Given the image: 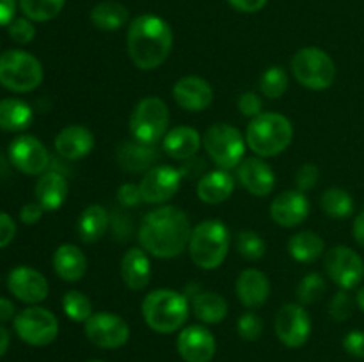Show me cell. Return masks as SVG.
I'll return each mask as SVG.
<instances>
[{
  "mask_svg": "<svg viewBox=\"0 0 364 362\" xmlns=\"http://www.w3.org/2000/svg\"><path fill=\"white\" fill-rule=\"evenodd\" d=\"M66 0H20L25 18L32 21H50L63 11Z\"/></svg>",
  "mask_w": 364,
  "mask_h": 362,
  "instance_id": "obj_36",
  "label": "cell"
},
{
  "mask_svg": "<svg viewBox=\"0 0 364 362\" xmlns=\"http://www.w3.org/2000/svg\"><path fill=\"white\" fill-rule=\"evenodd\" d=\"M43 213H45V209H43V206L39 204V202H27V204L21 208L20 220L25 226H34V224H38L39 220H41Z\"/></svg>",
  "mask_w": 364,
  "mask_h": 362,
  "instance_id": "obj_49",
  "label": "cell"
},
{
  "mask_svg": "<svg viewBox=\"0 0 364 362\" xmlns=\"http://www.w3.org/2000/svg\"><path fill=\"white\" fill-rule=\"evenodd\" d=\"M141 311L149 329L159 334H173L187 323L191 300L180 291L160 287L146 295Z\"/></svg>",
  "mask_w": 364,
  "mask_h": 362,
  "instance_id": "obj_3",
  "label": "cell"
},
{
  "mask_svg": "<svg viewBox=\"0 0 364 362\" xmlns=\"http://www.w3.org/2000/svg\"><path fill=\"white\" fill-rule=\"evenodd\" d=\"M68 190L70 187L64 174L59 170H46L36 183V202H39L45 212H57L66 202Z\"/></svg>",
  "mask_w": 364,
  "mask_h": 362,
  "instance_id": "obj_27",
  "label": "cell"
},
{
  "mask_svg": "<svg viewBox=\"0 0 364 362\" xmlns=\"http://www.w3.org/2000/svg\"><path fill=\"white\" fill-rule=\"evenodd\" d=\"M228 2H230V6L233 7V9L240 11V13L251 14L262 11L269 0H228Z\"/></svg>",
  "mask_w": 364,
  "mask_h": 362,
  "instance_id": "obj_50",
  "label": "cell"
},
{
  "mask_svg": "<svg viewBox=\"0 0 364 362\" xmlns=\"http://www.w3.org/2000/svg\"><path fill=\"white\" fill-rule=\"evenodd\" d=\"M63 309L64 314L75 323H85L95 314L92 312V302L89 300V297L84 291L78 290H70L64 293Z\"/></svg>",
  "mask_w": 364,
  "mask_h": 362,
  "instance_id": "obj_35",
  "label": "cell"
},
{
  "mask_svg": "<svg viewBox=\"0 0 364 362\" xmlns=\"http://www.w3.org/2000/svg\"><path fill=\"white\" fill-rule=\"evenodd\" d=\"M89 362H103V361H89Z\"/></svg>",
  "mask_w": 364,
  "mask_h": 362,
  "instance_id": "obj_56",
  "label": "cell"
},
{
  "mask_svg": "<svg viewBox=\"0 0 364 362\" xmlns=\"http://www.w3.org/2000/svg\"><path fill=\"white\" fill-rule=\"evenodd\" d=\"M181 177H183V174L176 167L155 165L148 172H144L142 181L139 183L142 192V201L146 204H164L180 190Z\"/></svg>",
  "mask_w": 364,
  "mask_h": 362,
  "instance_id": "obj_14",
  "label": "cell"
},
{
  "mask_svg": "<svg viewBox=\"0 0 364 362\" xmlns=\"http://www.w3.org/2000/svg\"><path fill=\"white\" fill-rule=\"evenodd\" d=\"M320 206L333 219H347L354 213V199L343 188H327L320 197Z\"/></svg>",
  "mask_w": 364,
  "mask_h": 362,
  "instance_id": "obj_34",
  "label": "cell"
},
{
  "mask_svg": "<svg viewBox=\"0 0 364 362\" xmlns=\"http://www.w3.org/2000/svg\"><path fill=\"white\" fill-rule=\"evenodd\" d=\"M355 304H358V307L364 312V286H361V290L355 295Z\"/></svg>",
  "mask_w": 364,
  "mask_h": 362,
  "instance_id": "obj_55",
  "label": "cell"
},
{
  "mask_svg": "<svg viewBox=\"0 0 364 362\" xmlns=\"http://www.w3.org/2000/svg\"><path fill=\"white\" fill-rule=\"evenodd\" d=\"M237 105L238 110H240L245 117H251V119L263 112V102L255 91H247L244 92V94H240Z\"/></svg>",
  "mask_w": 364,
  "mask_h": 362,
  "instance_id": "obj_45",
  "label": "cell"
},
{
  "mask_svg": "<svg viewBox=\"0 0 364 362\" xmlns=\"http://www.w3.org/2000/svg\"><path fill=\"white\" fill-rule=\"evenodd\" d=\"M231 234L223 220L208 219L192 227L188 240V254L201 270H215L230 252Z\"/></svg>",
  "mask_w": 364,
  "mask_h": 362,
  "instance_id": "obj_5",
  "label": "cell"
},
{
  "mask_svg": "<svg viewBox=\"0 0 364 362\" xmlns=\"http://www.w3.org/2000/svg\"><path fill=\"white\" fill-rule=\"evenodd\" d=\"M84 330L87 339L103 350H116L124 346L130 339V327L127 319L114 312H95L84 323Z\"/></svg>",
  "mask_w": 364,
  "mask_h": 362,
  "instance_id": "obj_12",
  "label": "cell"
},
{
  "mask_svg": "<svg viewBox=\"0 0 364 362\" xmlns=\"http://www.w3.org/2000/svg\"><path fill=\"white\" fill-rule=\"evenodd\" d=\"M9 35L18 45H28L36 38L34 21L28 18H14L9 25Z\"/></svg>",
  "mask_w": 364,
  "mask_h": 362,
  "instance_id": "obj_42",
  "label": "cell"
},
{
  "mask_svg": "<svg viewBox=\"0 0 364 362\" xmlns=\"http://www.w3.org/2000/svg\"><path fill=\"white\" fill-rule=\"evenodd\" d=\"M191 311L205 325H219L228 316V302L215 291L201 290L191 298Z\"/></svg>",
  "mask_w": 364,
  "mask_h": 362,
  "instance_id": "obj_30",
  "label": "cell"
},
{
  "mask_svg": "<svg viewBox=\"0 0 364 362\" xmlns=\"http://www.w3.org/2000/svg\"><path fill=\"white\" fill-rule=\"evenodd\" d=\"M128 18H130V13L127 7L114 0H103L91 9V23L105 32L123 28L128 23Z\"/></svg>",
  "mask_w": 364,
  "mask_h": 362,
  "instance_id": "obj_32",
  "label": "cell"
},
{
  "mask_svg": "<svg viewBox=\"0 0 364 362\" xmlns=\"http://www.w3.org/2000/svg\"><path fill=\"white\" fill-rule=\"evenodd\" d=\"M294 141V124L277 112H262L252 117L245 130L247 148L259 158L281 155Z\"/></svg>",
  "mask_w": 364,
  "mask_h": 362,
  "instance_id": "obj_4",
  "label": "cell"
},
{
  "mask_svg": "<svg viewBox=\"0 0 364 362\" xmlns=\"http://www.w3.org/2000/svg\"><path fill=\"white\" fill-rule=\"evenodd\" d=\"M320 177V170L315 163H304V165L299 167L297 174H295V185H297V190L308 192L311 188L316 187Z\"/></svg>",
  "mask_w": 364,
  "mask_h": 362,
  "instance_id": "obj_43",
  "label": "cell"
},
{
  "mask_svg": "<svg viewBox=\"0 0 364 362\" xmlns=\"http://www.w3.org/2000/svg\"><path fill=\"white\" fill-rule=\"evenodd\" d=\"M16 316V307L11 300L0 297V323H6Z\"/></svg>",
  "mask_w": 364,
  "mask_h": 362,
  "instance_id": "obj_52",
  "label": "cell"
},
{
  "mask_svg": "<svg viewBox=\"0 0 364 362\" xmlns=\"http://www.w3.org/2000/svg\"><path fill=\"white\" fill-rule=\"evenodd\" d=\"M45 71L38 57L25 50H7L0 55V85L13 92H31L41 85Z\"/></svg>",
  "mask_w": 364,
  "mask_h": 362,
  "instance_id": "obj_7",
  "label": "cell"
},
{
  "mask_svg": "<svg viewBox=\"0 0 364 362\" xmlns=\"http://www.w3.org/2000/svg\"><path fill=\"white\" fill-rule=\"evenodd\" d=\"M34 112L28 103L18 98L0 99V130L23 131L31 126Z\"/></svg>",
  "mask_w": 364,
  "mask_h": 362,
  "instance_id": "obj_31",
  "label": "cell"
},
{
  "mask_svg": "<svg viewBox=\"0 0 364 362\" xmlns=\"http://www.w3.org/2000/svg\"><path fill=\"white\" fill-rule=\"evenodd\" d=\"M173 98L187 112H203L213 102V89L206 78L198 75L181 77L173 87Z\"/></svg>",
  "mask_w": 364,
  "mask_h": 362,
  "instance_id": "obj_18",
  "label": "cell"
},
{
  "mask_svg": "<svg viewBox=\"0 0 364 362\" xmlns=\"http://www.w3.org/2000/svg\"><path fill=\"white\" fill-rule=\"evenodd\" d=\"M203 146L219 169L231 170L244 160L247 142L238 128L228 123H215L203 135Z\"/></svg>",
  "mask_w": 364,
  "mask_h": 362,
  "instance_id": "obj_9",
  "label": "cell"
},
{
  "mask_svg": "<svg viewBox=\"0 0 364 362\" xmlns=\"http://www.w3.org/2000/svg\"><path fill=\"white\" fill-rule=\"evenodd\" d=\"M116 158L121 169L127 172H148L149 169L155 167V162L159 160V151L155 146L142 144L137 141H124L117 146Z\"/></svg>",
  "mask_w": 364,
  "mask_h": 362,
  "instance_id": "obj_25",
  "label": "cell"
},
{
  "mask_svg": "<svg viewBox=\"0 0 364 362\" xmlns=\"http://www.w3.org/2000/svg\"><path fill=\"white\" fill-rule=\"evenodd\" d=\"M235 247H237L238 254H240L242 258L249 259V261H258V259H262L267 252L265 240H263L258 233L249 229L240 231V233L237 234V238H235Z\"/></svg>",
  "mask_w": 364,
  "mask_h": 362,
  "instance_id": "obj_39",
  "label": "cell"
},
{
  "mask_svg": "<svg viewBox=\"0 0 364 362\" xmlns=\"http://www.w3.org/2000/svg\"><path fill=\"white\" fill-rule=\"evenodd\" d=\"M354 309V298L347 293V290L338 291L329 302V314L334 322H345L352 316Z\"/></svg>",
  "mask_w": 364,
  "mask_h": 362,
  "instance_id": "obj_41",
  "label": "cell"
},
{
  "mask_svg": "<svg viewBox=\"0 0 364 362\" xmlns=\"http://www.w3.org/2000/svg\"><path fill=\"white\" fill-rule=\"evenodd\" d=\"M14 332L31 346H48L59 336V319L48 309L31 305L14 316Z\"/></svg>",
  "mask_w": 364,
  "mask_h": 362,
  "instance_id": "obj_10",
  "label": "cell"
},
{
  "mask_svg": "<svg viewBox=\"0 0 364 362\" xmlns=\"http://www.w3.org/2000/svg\"><path fill=\"white\" fill-rule=\"evenodd\" d=\"M203 144V137L192 126H174L171 128L162 138V149L167 156L174 160H191L199 153Z\"/></svg>",
  "mask_w": 364,
  "mask_h": 362,
  "instance_id": "obj_24",
  "label": "cell"
},
{
  "mask_svg": "<svg viewBox=\"0 0 364 362\" xmlns=\"http://www.w3.org/2000/svg\"><path fill=\"white\" fill-rule=\"evenodd\" d=\"M7 287L18 300L36 305L48 297V280L32 266L20 265L13 268L7 275Z\"/></svg>",
  "mask_w": 364,
  "mask_h": 362,
  "instance_id": "obj_16",
  "label": "cell"
},
{
  "mask_svg": "<svg viewBox=\"0 0 364 362\" xmlns=\"http://www.w3.org/2000/svg\"><path fill=\"white\" fill-rule=\"evenodd\" d=\"M16 236V222L13 216L0 212V248L7 247Z\"/></svg>",
  "mask_w": 364,
  "mask_h": 362,
  "instance_id": "obj_48",
  "label": "cell"
},
{
  "mask_svg": "<svg viewBox=\"0 0 364 362\" xmlns=\"http://www.w3.org/2000/svg\"><path fill=\"white\" fill-rule=\"evenodd\" d=\"M176 350L185 362H210L215 357L217 343L206 327L188 325L178 334Z\"/></svg>",
  "mask_w": 364,
  "mask_h": 362,
  "instance_id": "obj_17",
  "label": "cell"
},
{
  "mask_svg": "<svg viewBox=\"0 0 364 362\" xmlns=\"http://www.w3.org/2000/svg\"><path fill=\"white\" fill-rule=\"evenodd\" d=\"M343 348L348 355L364 358V332L363 330H350L343 337Z\"/></svg>",
  "mask_w": 364,
  "mask_h": 362,
  "instance_id": "obj_47",
  "label": "cell"
},
{
  "mask_svg": "<svg viewBox=\"0 0 364 362\" xmlns=\"http://www.w3.org/2000/svg\"><path fill=\"white\" fill-rule=\"evenodd\" d=\"M110 229V213L102 204H89L80 213L77 222V233L84 243H96Z\"/></svg>",
  "mask_w": 364,
  "mask_h": 362,
  "instance_id": "obj_29",
  "label": "cell"
},
{
  "mask_svg": "<svg viewBox=\"0 0 364 362\" xmlns=\"http://www.w3.org/2000/svg\"><path fill=\"white\" fill-rule=\"evenodd\" d=\"M237 298L249 309L262 307L270 297V280L262 270L247 268L238 275L235 284Z\"/></svg>",
  "mask_w": 364,
  "mask_h": 362,
  "instance_id": "obj_22",
  "label": "cell"
},
{
  "mask_svg": "<svg viewBox=\"0 0 364 362\" xmlns=\"http://www.w3.org/2000/svg\"><path fill=\"white\" fill-rule=\"evenodd\" d=\"M9 344H11V334L6 327L0 325V357L6 355V351L9 350Z\"/></svg>",
  "mask_w": 364,
  "mask_h": 362,
  "instance_id": "obj_54",
  "label": "cell"
},
{
  "mask_svg": "<svg viewBox=\"0 0 364 362\" xmlns=\"http://www.w3.org/2000/svg\"><path fill=\"white\" fill-rule=\"evenodd\" d=\"M295 80L311 91H326L336 80V64L333 57L322 48L306 46L301 48L290 62Z\"/></svg>",
  "mask_w": 364,
  "mask_h": 362,
  "instance_id": "obj_6",
  "label": "cell"
},
{
  "mask_svg": "<svg viewBox=\"0 0 364 362\" xmlns=\"http://www.w3.org/2000/svg\"><path fill=\"white\" fill-rule=\"evenodd\" d=\"M323 266L327 277L341 290H354L364 279V259L347 245H336L327 251Z\"/></svg>",
  "mask_w": 364,
  "mask_h": 362,
  "instance_id": "obj_11",
  "label": "cell"
},
{
  "mask_svg": "<svg viewBox=\"0 0 364 362\" xmlns=\"http://www.w3.org/2000/svg\"><path fill=\"white\" fill-rule=\"evenodd\" d=\"M238 180L242 187L255 197H267L276 187V174L272 167L259 156L242 160L238 165Z\"/></svg>",
  "mask_w": 364,
  "mask_h": 362,
  "instance_id": "obj_20",
  "label": "cell"
},
{
  "mask_svg": "<svg viewBox=\"0 0 364 362\" xmlns=\"http://www.w3.org/2000/svg\"><path fill=\"white\" fill-rule=\"evenodd\" d=\"M121 279L132 291H142L151 280V261L142 247H132L121 259Z\"/></svg>",
  "mask_w": 364,
  "mask_h": 362,
  "instance_id": "obj_23",
  "label": "cell"
},
{
  "mask_svg": "<svg viewBox=\"0 0 364 362\" xmlns=\"http://www.w3.org/2000/svg\"><path fill=\"white\" fill-rule=\"evenodd\" d=\"M110 227H112L114 234H116L119 240H128L132 236V219L128 215H124L121 209H116V212L110 215Z\"/></svg>",
  "mask_w": 364,
  "mask_h": 362,
  "instance_id": "obj_46",
  "label": "cell"
},
{
  "mask_svg": "<svg viewBox=\"0 0 364 362\" xmlns=\"http://www.w3.org/2000/svg\"><path fill=\"white\" fill-rule=\"evenodd\" d=\"M288 252L299 263H313L326 252V241L313 231H301L288 241Z\"/></svg>",
  "mask_w": 364,
  "mask_h": 362,
  "instance_id": "obj_33",
  "label": "cell"
},
{
  "mask_svg": "<svg viewBox=\"0 0 364 362\" xmlns=\"http://www.w3.org/2000/svg\"><path fill=\"white\" fill-rule=\"evenodd\" d=\"M196 192H198V197L206 204H220L230 199L235 192V177L231 176L230 170H210L205 176L199 177Z\"/></svg>",
  "mask_w": 364,
  "mask_h": 362,
  "instance_id": "obj_28",
  "label": "cell"
},
{
  "mask_svg": "<svg viewBox=\"0 0 364 362\" xmlns=\"http://www.w3.org/2000/svg\"><path fill=\"white\" fill-rule=\"evenodd\" d=\"M276 336L284 346L301 348L308 343L311 336V318L301 304H284L277 311L276 322H274Z\"/></svg>",
  "mask_w": 364,
  "mask_h": 362,
  "instance_id": "obj_13",
  "label": "cell"
},
{
  "mask_svg": "<svg viewBox=\"0 0 364 362\" xmlns=\"http://www.w3.org/2000/svg\"><path fill=\"white\" fill-rule=\"evenodd\" d=\"M9 160L20 172L27 176L45 174L50 165V155L45 144L34 135H20L9 144Z\"/></svg>",
  "mask_w": 364,
  "mask_h": 362,
  "instance_id": "obj_15",
  "label": "cell"
},
{
  "mask_svg": "<svg viewBox=\"0 0 364 362\" xmlns=\"http://www.w3.org/2000/svg\"><path fill=\"white\" fill-rule=\"evenodd\" d=\"M53 272L64 283H78L87 272V258L78 245L64 243L55 248L52 258Z\"/></svg>",
  "mask_w": 364,
  "mask_h": 362,
  "instance_id": "obj_26",
  "label": "cell"
},
{
  "mask_svg": "<svg viewBox=\"0 0 364 362\" xmlns=\"http://www.w3.org/2000/svg\"><path fill=\"white\" fill-rule=\"evenodd\" d=\"M309 201L304 192L287 190L276 195L270 204V216L281 227H297L308 219Z\"/></svg>",
  "mask_w": 364,
  "mask_h": 362,
  "instance_id": "obj_19",
  "label": "cell"
},
{
  "mask_svg": "<svg viewBox=\"0 0 364 362\" xmlns=\"http://www.w3.org/2000/svg\"><path fill=\"white\" fill-rule=\"evenodd\" d=\"M326 290H327L326 277L318 272H309L302 277L295 293H297L299 304L309 305L318 302L320 298H322V295L326 293Z\"/></svg>",
  "mask_w": 364,
  "mask_h": 362,
  "instance_id": "obj_38",
  "label": "cell"
},
{
  "mask_svg": "<svg viewBox=\"0 0 364 362\" xmlns=\"http://www.w3.org/2000/svg\"><path fill=\"white\" fill-rule=\"evenodd\" d=\"M263 319L256 312H244L237 322V332L244 341H258L263 336Z\"/></svg>",
  "mask_w": 364,
  "mask_h": 362,
  "instance_id": "obj_40",
  "label": "cell"
},
{
  "mask_svg": "<svg viewBox=\"0 0 364 362\" xmlns=\"http://www.w3.org/2000/svg\"><path fill=\"white\" fill-rule=\"evenodd\" d=\"M116 197L117 202L123 209L127 208H137L142 201V192L141 187L135 183H123L116 192Z\"/></svg>",
  "mask_w": 364,
  "mask_h": 362,
  "instance_id": "obj_44",
  "label": "cell"
},
{
  "mask_svg": "<svg viewBox=\"0 0 364 362\" xmlns=\"http://www.w3.org/2000/svg\"><path fill=\"white\" fill-rule=\"evenodd\" d=\"M288 89V73L281 66H270L259 78V91L265 98L279 99Z\"/></svg>",
  "mask_w": 364,
  "mask_h": 362,
  "instance_id": "obj_37",
  "label": "cell"
},
{
  "mask_svg": "<svg viewBox=\"0 0 364 362\" xmlns=\"http://www.w3.org/2000/svg\"><path fill=\"white\" fill-rule=\"evenodd\" d=\"M16 14V0H0V27L9 25Z\"/></svg>",
  "mask_w": 364,
  "mask_h": 362,
  "instance_id": "obj_51",
  "label": "cell"
},
{
  "mask_svg": "<svg viewBox=\"0 0 364 362\" xmlns=\"http://www.w3.org/2000/svg\"><path fill=\"white\" fill-rule=\"evenodd\" d=\"M171 114L166 102L159 96H146L135 105L130 116V133L134 141L156 146L169 131Z\"/></svg>",
  "mask_w": 364,
  "mask_h": 362,
  "instance_id": "obj_8",
  "label": "cell"
},
{
  "mask_svg": "<svg viewBox=\"0 0 364 362\" xmlns=\"http://www.w3.org/2000/svg\"><path fill=\"white\" fill-rule=\"evenodd\" d=\"M352 233H354L355 241L364 248V212L359 213L354 220V227H352Z\"/></svg>",
  "mask_w": 364,
  "mask_h": 362,
  "instance_id": "obj_53",
  "label": "cell"
},
{
  "mask_svg": "<svg viewBox=\"0 0 364 362\" xmlns=\"http://www.w3.org/2000/svg\"><path fill=\"white\" fill-rule=\"evenodd\" d=\"M95 149V135L84 124H68L57 133L55 151L66 160H82Z\"/></svg>",
  "mask_w": 364,
  "mask_h": 362,
  "instance_id": "obj_21",
  "label": "cell"
},
{
  "mask_svg": "<svg viewBox=\"0 0 364 362\" xmlns=\"http://www.w3.org/2000/svg\"><path fill=\"white\" fill-rule=\"evenodd\" d=\"M173 41L171 25L156 14H141L128 25V55L142 71H151L162 66L173 50Z\"/></svg>",
  "mask_w": 364,
  "mask_h": 362,
  "instance_id": "obj_2",
  "label": "cell"
},
{
  "mask_svg": "<svg viewBox=\"0 0 364 362\" xmlns=\"http://www.w3.org/2000/svg\"><path fill=\"white\" fill-rule=\"evenodd\" d=\"M192 226L183 209L176 206H160L146 213L139 227V243L159 259L178 258L188 247Z\"/></svg>",
  "mask_w": 364,
  "mask_h": 362,
  "instance_id": "obj_1",
  "label": "cell"
}]
</instances>
